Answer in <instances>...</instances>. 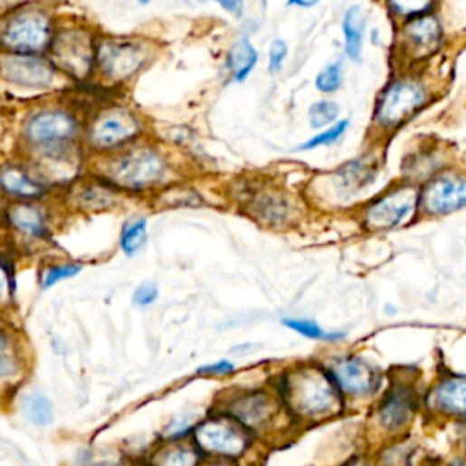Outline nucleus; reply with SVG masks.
Returning a JSON list of instances; mask_svg holds the SVG:
<instances>
[{
    "instance_id": "1",
    "label": "nucleus",
    "mask_w": 466,
    "mask_h": 466,
    "mask_svg": "<svg viewBox=\"0 0 466 466\" xmlns=\"http://www.w3.org/2000/svg\"><path fill=\"white\" fill-rule=\"evenodd\" d=\"M268 386L279 399L291 428L339 419L350 408L323 361L293 363L282 368Z\"/></svg>"
},
{
    "instance_id": "2",
    "label": "nucleus",
    "mask_w": 466,
    "mask_h": 466,
    "mask_svg": "<svg viewBox=\"0 0 466 466\" xmlns=\"http://www.w3.org/2000/svg\"><path fill=\"white\" fill-rule=\"evenodd\" d=\"M88 174L102 179L124 197H153L177 183V168L170 153L151 138L108 157L90 159Z\"/></svg>"
},
{
    "instance_id": "3",
    "label": "nucleus",
    "mask_w": 466,
    "mask_h": 466,
    "mask_svg": "<svg viewBox=\"0 0 466 466\" xmlns=\"http://www.w3.org/2000/svg\"><path fill=\"white\" fill-rule=\"evenodd\" d=\"M84 117L70 104L46 100L30 108L19 122V155L32 163L84 151Z\"/></svg>"
},
{
    "instance_id": "4",
    "label": "nucleus",
    "mask_w": 466,
    "mask_h": 466,
    "mask_svg": "<svg viewBox=\"0 0 466 466\" xmlns=\"http://www.w3.org/2000/svg\"><path fill=\"white\" fill-rule=\"evenodd\" d=\"M212 408L232 417L261 444H268L270 439L291 428L279 399L268 385L228 388L217 395Z\"/></svg>"
},
{
    "instance_id": "5",
    "label": "nucleus",
    "mask_w": 466,
    "mask_h": 466,
    "mask_svg": "<svg viewBox=\"0 0 466 466\" xmlns=\"http://www.w3.org/2000/svg\"><path fill=\"white\" fill-rule=\"evenodd\" d=\"M147 137L146 117L129 104L111 102L84 117L82 147L88 159L122 151Z\"/></svg>"
},
{
    "instance_id": "6",
    "label": "nucleus",
    "mask_w": 466,
    "mask_h": 466,
    "mask_svg": "<svg viewBox=\"0 0 466 466\" xmlns=\"http://www.w3.org/2000/svg\"><path fill=\"white\" fill-rule=\"evenodd\" d=\"M159 55V48L142 35L100 33L95 50V77L102 86L122 88L135 82Z\"/></svg>"
},
{
    "instance_id": "7",
    "label": "nucleus",
    "mask_w": 466,
    "mask_h": 466,
    "mask_svg": "<svg viewBox=\"0 0 466 466\" xmlns=\"http://www.w3.org/2000/svg\"><path fill=\"white\" fill-rule=\"evenodd\" d=\"M59 19L55 6L41 3V0H32V3L0 17L3 52L19 55H48Z\"/></svg>"
},
{
    "instance_id": "8",
    "label": "nucleus",
    "mask_w": 466,
    "mask_h": 466,
    "mask_svg": "<svg viewBox=\"0 0 466 466\" xmlns=\"http://www.w3.org/2000/svg\"><path fill=\"white\" fill-rule=\"evenodd\" d=\"M370 426L379 444L408 435L423 412V390L412 379L390 377L383 392L372 401Z\"/></svg>"
},
{
    "instance_id": "9",
    "label": "nucleus",
    "mask_w": 466,
    "mask_h": 466,
    "mask_svg": "<svg viewBox=\"0 0 466 466\" xmlns=\"http://www.w3.org/2000/svg\"><path fill=\"white\" fill-rule=\"evenodd\" d=\"M99 35L100 32L88 21L59 19L48 59L68 82L93 81Z\"/></svg>"
},
{
    "instance_id": "10",
    "label": "nucleus",
    "mask_w": 466,
    "mask_h": 466,
    "mask_svg": "<svg viewBox=\"0 0 466 466\" xmlns=\"http://www.w3.org/2000/svg\"><path fill=\"white\" fill-rule=\"evenodd\" d=\"M204 459H224L248 464L262 446L232 417L210 408L197 423L192 439Z\"/></svg>"
},
{
    "instance_id": "11",
    "label": "nucleus",
    "mask_w": 466,
    "mask_h": 466,
    "mask_svg": "<svg viewBox=\"0 0 466 466\" xmlns=\"http://www.w3.org/2000/svg\"><path fill=\"white\" fill-rule=\"evenodd\" d=\"M59 208L50 201L10 203L5 208V239L19 253L44 252L55 239Z\"/></svg>"
},
{
    "instance_id": "12",
    "label": "nucleus",
    "mask_w": 466,
    "mask_h": 466,
    "mask_svg": "<svg viewBox=\"0 0 466 466\" xmlns=\"http://www.w3.org/2000/svg\"><path fill=\"white\" fill-rule=\"evenodd\" d=\"M432 100L426 81L415 75L392 79L377 97L374 109V128L381 135H392L415 119Z\"/></svg>"
},
{
    "instance_id": "13",
    "label": "nucleus",
    "mask_w": 466,
    "mask_h": 466,
    "mask_svg": "<svg viewBox=\"0 0 466 466\" xmlns=\"http://www.w3.org/2000/svg\"><path fill=\"white\" fill-rule=\"evenodd\" d=\"M381 172V163L372 151L361 153L336 170L321 174L309 185L314 199L328 206H347L374 186Z\"/></svg>"
},
{
    "instance_id": "14",
    "label": "nucleus",
    "mask_w": 466,
    "mask_h": 466,
    "mask_svg": "<svg viewBox=\"0 0 466 466\" xmlns=\"http://www.w3.org/2000/svg\"><path fill=\"white\" fill-rule=\"evenodd\" d=\"M323 365L348 404L374 401L388 379L377 363L357 352L334 354Z\"/></svg>"
},
{
    "instance_id": "15",
    "label": "nucleus",
    "mask_w": 466,
    "mask_h": 466,
    "mask_svg": "<svg viewBox=\"0 0 466 466\" xmlns=\"http://www.w3.org/2000/svg\"><path fill=\"white\" fill-rule=\"evenodd\" d=\"M419 215V186L403 181L366 201L361 206L359 223L366 232L379 233L410 226Z\"/></svg>"
},
{
    "instance_id": "16",
    "label": "nucleus",
    "mask_w": 466,
    "mask_h": 466,
    "mask_svg": "<svg viewBox=\"0 0 466 466\" xmlns=\"http://www.w3.org/2000/svg\"><path fill=\"white\" fill-rule=\"evenodd\" d=\"M0 82L19 93L52 95L70 82L53 66L48 55L0 53Z\"/></svg>"
},
{
    "instance_id": "17",
    "label": "nucleus",
    "mask_w": 466,
    "mask_h": 466,
    "mask_svg": "<svg viewBox=\"0 0 466 466\" xmlns=\"http://www.w3.org/2000/svg\"><path fill=\"white\" fill-rule=\"evenodd\" d=\"M55 192L37 166L21 155L0 163V199L6 204L50 201Z\"/></svg>"
},
{
    "instance_id": "18",
    "label": "nucleus",
    "mask_w": 466,
    "mask_h": 466,
    "mask_svg": "<svg viewBox=\"0 0 466 466\" xmlns=\"http://www.w3.org/2000/svg\"><path fill=\"white\" fill-rule=\"evenodd\" d=\"M466 210V172L442 170L419 186V214L439 219Z\"/></svg>"
},
{
    "instance_id": "19",
    "label": "nucleus",
    "mask_w": 466,
    "mask_h": 466,
    "mask_svg": "<svg viewBox=\"0 0 466 466\" xmlns=\"http://www.w3.org/2000/svg\"><path fill=\"white\" fill-rule=\"evenodd\" d=\"M423 412L433 421L455 423L466 417V374L446 372L423 392Z\"/></svg>"
},
{
    "instance_id": "20",
    "label": "nucleus",
    "mask_w": 466,
    "mask_h": 466,
    "mask_svg": "<svg viewBox=\"0 0 466 466\" xmlns=\"http://www.w3.org/2000/svg\"><path fill=\"white\" fill-rule=\"evenodd\" d=\"M128 197H124L120 192L111 188L102 179L88 174L75 181L71 186L62 190V208L75 214L84 215H97V214H108L124 204Z\"/></svg>"
},
{
    "instance_id": "21",
    "label": "nucleus",
    "mask_w": 466,
    "mask_h": 466,
    "mask_svg": "<svg viewBox=\"0 0 466 466\" xmlns=\"http://www.w3.org/2000/svg\"><path fill=\"white\" fill-rule=\"evenodd\" d=\"M30 368V354L21 336L8 327H0V401L21 390Z\"/></svg>"
},
{
    "instance_id": "22",
    "label": "nucleus",
    "mask_w": 466,
    "mask_h": 466,
    "mask_svg": "<svg viewBox=\"0 0 466 466\" xmlns=\"http://www.w3.org/2000/svg\"><path fill=\"white\" fill-rule=\"evenodd\" d=\"M444 44V28L435 14L421 15L401 23L399 46L401 55L408 61L428 59Z\"/></svg>"
},
{
    "instance_id": "23",
    "label": "nucleus",
    "mask_w": 466,
    "mask_h": 466,
    "mask_svg": "<svg viewBox=\"0 0 466 466\" xmlns=\"http://www.w3.org/2000/svg\"><path fill=\"white\" fill-rule=\"evenodd\" d=\"M248 214L266 228H286L299 221L297 203L279 190H264L252 197Z\"/></svg>"
},
{
    "instance_id": "24",
    "label": "nucleus",
    "mask_w": 466,
    "mask_h": 466,
    "mask_svg": "<svg viewBox=\"0 0 466 466\" xmlns=\"http://www.w3.org/2000/svg\"><path fill=\"white\" fill-rule=\"evenodd\" d=\"M201 452L192 441L157 442L144 457V466H201Z\"/></svg>"
},
{
    "instance_id": "25",
    "label": "nucleus",
    "mask_w": 466,
    "mask_h": 466,
    "mask_svg": "<svg viewBox=\"0 0 466 466\" xmlns=\"http://www.w3.org/2000/svg\"><path fill=\"white\" fill-rule=\"evenodd\" d=\"M257 64H259V50L246 35L239 37L226 52L224 70L230 81L235 84L246 82L253 73V70L257 68Z\"/></svg>"
},
{
    "instance_id": "26",
    "label": "nucleus",
    "mask_w": 466,
    "mask_h": 466,
    "mask_svg": "<svg viewBox=\"0 0 466 466\" xmlns=\"http://www.w3.org/2000/svg\"><path fill=\"white\" fill-rule=\"evenodd\" d=\"M343 43H345V57L354 62H363L365 53V32H366V17L361 6H350L341 21Z\"/></svg>"
},
{
    "instance_id": "27",
    "label": "nucleus",
    "mask_w": 466,
    "mask_h": 466,
    "mask_svg": "<svg viewBox=\"0 0 466 466\" xmlns=\"http://www.w3.org/2000/svg\"><path fill=\"white\" fill-rule=\"evenodd\" d=\"M19 408L24 415V419L37 426V428H48L55 423V406L53 401L50 399L48 394H44L39 388H32L28 390L21 401H19Z\"/></svg>"
},
{
    "instance_id": "28",
    "label": "nucleus",
    "mask_w": 466,
    "mask_h": 466,
    "mask_svg": "<svg viewBox=\"0 0 466 466\" xmlns=\"http://www.w3.org/2000/svg\"><path fill=\"white\" fill-rule=\"evenodd\" d=\"M149 239V223L146 215H129L122 224L119 232V250L124 253V257L133 259L137 257L147 244Z\"/></svg>"
},
{
    "instance_id": "29",
    "label": "nucleus",
    "mask_w": 466,
    "mask_h": 466,
    "mask_svg": "<svg viewBox=\"0 0 466 466\" xmlns=\"http://www.w3.org/2000/svg\"><path fill=\"white\" fill-rule=\"evenodd\" d=\"M281 325L293 334L300 336L302 339L314 341V343H328L338 345L347 341V332L343 330H325L316 319L309 318H282Z\"/></svg>"
},
{
    "instance_id": "30",
    "label": "nucleus",
    "mask_w": 466,
    "mask_h": 466,
    "mask_svg": "<svg viewBox=\"0 0 466 466\" xmlns=\"http://www.w3.org/2000/svg\"><path fill=\"white\" fill-rule=\"evenodd\" d=\"M444 168V159H439V153L435 151H423L410 157L404 165V181L415 186L424 185Z\"/></svg>"
},
{
    "instance_id": "31",
    "label": "nucleus",
    "mask_w": 466,
    "mask_h": 466,
    "mask_svg": "<svg viewBox=\"0 0 466 466\" xmlns=\"http://www.w3.org/2000/svg\"><path fill=\"white\" fill-rule=\"evenodd\" d=\"M82 270H84V264L79 261H68V259L50 261V262L43 264V268L39 271V286L43 291H48V290L59 286L61 282L79 277L82 273Z\"/></svg>"
},
{
    "instance_id": "32",
    "label": "nucleus",
    "mask_w": 466,
    "mask_h": 466,
    "mask_svg": "<svg viewBox=\"0 0 466 466\" xmlns=\"http://www.w3.org/2000/svg\"><path fill=\"white\" fill-rule=\"evenodd\" d=\"M17 302V270L10 253L0 250V314H6Z\"/></svg>"
},
{
    "instance_id": "33",
    "label": "nucleus",
    "mask_w": 466,
    "mask_h": 466,
    "mask_svg": "<svg viewBox=\"0 0 466 466\" xmlns=\"http://www.w3.org/2000/svg\"><path fill=\"white\" fill-rule=\"evenodd\" d=\"M406 437L408 435L379 444V450L374 453L376 466H412L415 450Z\"/></svg>"
},
{
    "instance_id": "34",
    "label": "nucleus",
    "mask_w": 466,
    "mask_h": 466,
    "mask_svg": "<svg viewBox=\"0 0 466 466\" xmlns=\"http://www.w3.org/2000/svg\"><path fill=\"white\" fill-rule=\"evenodd\" d=\"M201 415H197L195 412L185 410L176 414L161 430L159 433V441L161 442H183V441H190L192 433L199 423Z\"/></svg>"
},
{
    "instance_id": "35",
    "label": "nucleus",
    "mask_w": 466,
    "mask_h": 466,
    "mask_svg": "<svg viewBox=\"0 0 466 466\" xmlns=\"http://www.w3.org/2000/svg\"><path fill=\"white\" fill-rule=\"evenodd\" d=\"M348 128H350V119H339L336 124L328 126L327 129L318 131L314 137H309L304 142H300L295 149L302 151V153H308V151H314L318 147L336 146V144H339L345 138Z\"/></svg>"
},
{
    "instance_id": "36",
    "label": "nucleus",
    "mask_w": 466,
    "mask_h": 466,
    "mask_svg": "<svg viewBox=\"0 0 466 466\" xmlns=\"http://www.w3.org/2000/svg\"><path fill=\"white\" fill-rule=\"evenodd\" d=\"M75 466H131V461L113 448H86L77 455Z\"/></svg>"
},
{
    "instance_id": "37",
    "label": "nucleus",
    "mask_w": 466,
    "mask_h": 466,
    "mask_svg": "<svg viewBox=\"0 0 466 466\" xmlns=\"http://www.w3.org/2000/svg\"><path fill=\"white\" fill-rule=\"evenodd\" d=\"M435 3L437 0H385L390 15L401 23L432 14Z\"/></svg>"
},
{
    "instance_id": "38",
    "label": "nucleus",
    "mask_w": 466,
    "mask_h": 466,
    "mask_svg": "<svg viewBox=\"0 0 466 466\" xmlns=\"http://www.w3.org/2000/svg\"><path fill=\"white\" fill-rule=\"evenodd\" d=\"M341 117V106L332 99L316 100L308 109V122L312 129H327L328 126L336 124Z\"/></svg>"
},
{
    "instance_id": "39",
    "label": "nucleus",
    "mask_w": 466,
    "mask_h": 466,
    "mask_svg": "<svg viewBox=\"0 0 466 466\" xmlns=\"http://www.w3.org/2000/svg\"><path fill=\"white\" fill-rule=\"evenodd\" d=\"M347 66L343 59L327 64L316 77V90L323 95H334L345 86Z\"/></svg>"
},
{
    "instance_id": "40",
    "label": "nucleus",
    "mask_w": 466,
    "mask_h": 466,
    "mask_svg": "<svg viewBox=\"0 0 466 466\" xmlns=\"http://www.w3.org/2000/svg\"><path fill=\"white\" fill-rule=\"evenodd\" d=\"M161 297V290L157 286V282L153 281H142L140 284H137V288L131 293V302L137 308H151L155 302L159 300Z\"/></svg>"
},
{
    "instance_id": "41",
    "label": "nucleus",
    "mask_w": 466,
    "mask_h": 466,
    "mask_svg": "<svg viewBox=\"0 0 466 466\" xmlns=\"http://www.w3.org/2000/svg\"><path fill=\"white\" fill-rule=\"evenodd\" d=\"M239 372L237 365L232 359H219L214 363H204L195 370L197 377L215 379V377H232Z\"/></svg>"
},
{
    "instance_id": "42",
    "label": "nucleus",
    "mask_w": 466,
    "mask_h": 466,
    "mask_svg": "<svg viewBox=\"0 0 466 466\" xmlns=\"http://www.w3.org/2000/svg\"><path fill=\"white\" fill-rule=\"evenodd\" d=\"M288 59V44L282 39H275L268 50V73L277 75L282 71Z\"/></svg>"
},
{
    "instance_id": "43",
    "label": "nucleus",
    "mask_w": 466,
    "mask_h": 466,
    "mask_svg": "<svg viewBox=\"0 0 466 466\" xmlns=\"http://www.w3.org/2000/svg\"><path fill=\"white\" fill-rule=\"evenodd\" d=\"M226 14L241 19L244 14V0H214Z\"/></svg>"
},
{
    "instance_id": "44",
    "label": "nucleus",
    "mask_w": 466,
    "mask_h": 466,
    "mask_svg": "<svg viewBox=\"0 0 466 466\" xmlns=\"http://www.w3.org/2000/svg\"><path fill=\"white\" fill-rule=\"evenodd\" d=\"M341 466H376V461H374V455L359 453V455H354L352 459L345 461Z\"/></svg>"
},
{
    "instance_id": "45",
    "label": "nucleus",
    "mask_w": 466,
    "mask_h": 466,
    "mask_svg": "<svg viewBox=\"0 0 466 466\" xmlns=\"http://www.w3.org/2000/svg\"><path fill=\"white\" fill-rule=\"evenodd\" d=\"M28 3H32V0H0V17H5L6 14H10Z\"/></svg>"
},
{
    "instance_id": "46",
    "label": "nucleus",
    "mask_w": 466,
    "mask_h": 466,
    "mask_svg": "<svg viewBox=\"0 0 466 466\" xmlns=\"http://www.w3.org/2000/svg\"><path fill=\"white\" fill-rule=\"evenodd\" d=\"M453 424H455V430H457V439H459V444H461V452L466 455V417L455 421Z\"/></svg>"
},
{
    "instance_id": "47",
    "label": "nucleus",
    "mask_w": 466,
    "mask_h": 466,
    "mask_svg": "<svg viewBox=\"0 0 466 466\" xmlns=\"http://www.w3.org/2000/svg\"><path fill=\"white\" fill-rule=\"evenodd\" d=\"M321 3V0H288L290 8H302V10H309Z\"/></svg>"
},
{
    "instance_id": "48",
    "label": "nucleus",
    "mask_w": 466,
    "mask_h": 466,
    "mask_svg": "<svg viewBox=\"0 0 466 466\" xmlns=\"http://www.w3.org/2000/svg\"><path fill=\"white\" fill-rule=\"evenodd\" d=\"M201 466H244L235 461H224V459H203Z\"/></svg>"
},
{
    "instance_id": "49",
    "label": "nucleus",
    "mask_w": 466,
    "mask_h": 466,
    "mask_svg": "<svg viewBox=\"0 0 466 466\" xmlns=\"http://www.w3.org/2000/svg\"><path fill=\"white\" fill-rule=\"evenodd\" d=\"M441 466H466V455L462 452H459L453 457L446 459Z\"/></svg>"
},
{
    "instance_id": "50",
    "label": "nucleus",
    "mask_w": 466,
    "mask_h": 466,
    "mask_svg": "<svg viewBox=\"0 0 466 466\" xmlns=\"http://www.w3.org/2000/svg\"><path fill=\"white\" fill-rule=\"evenodd\" d=\"M5 208H6V203L0 199V237H5Z\"/></svg>"
},
{
    "instance_id": "51",
    "label": "nucleus",
    "mask_w": 466,
    "mask_h": 466,
    "mask_svg": "<svg viewBox=\"0 0 466 466\" xmlns=\"http://www.w3.org/2000/svg\"><path fill=\"white\" fill-rule=\"evenodd\" d=\"M135 3H138V5H142V6H146V5H149V3H153V0H135Z\"/></svg>"
},
{
    "instance_id": "52",
    "label": "nucleus",
    "mask_w": 466,
    "mask_h": 466,
    "mask_svg": "<svg viewBox=\"0 0 466 466\" xmlns=\"http://www.w3.org/2000/svg\"><path fill=\"white\" fill-rule=\"evenodd\" d=\"M41 3H46V5H52V6H55L59 0H41Z\"/></svg>"
},
{
    "instance_id": "53",
    "label": "nucleus",
    "mask_w": 466,
    "mask_h": 466,
    "mask_svg": "<svg viewBox=\"0 0 466 466\" xmlns=\"http://www.w3.org/2000/svg\"><path fill=\"white\" fill-rule=\"evenodd\" d=\"M197 3H208V0H197Z\"/></svg>"
},
{
    "instance_id": "54",
    "label": "nucleus",
    "mask_w": 466,
    "mask_h": 466,
    "mask_svg": "<svg viewBox=\"0 0 466 466\" xmlns=\"http://www.w3.org/2000/svg\"><path fill=\"white\" fill-rule=\"evenodd\" d=\"M0 53H3V43H0Z\"/></svg>"
}]
</instances>
